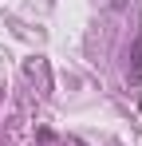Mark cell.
I'll return each instance as SVG.
<instances>
[{
	"label": "cell",
	"instance_id": "obj_1",
	"mask_svg": "<svg viewBox=\"0 0 142 146\" xmlns=\"http://www.w3.org/2000/svg\"><path fill=\"white\" fill-rule=\"evenodd\" d=\"M134 67L142 71V32H138V40H134Z\"/></svg>",
	"mask_w": 142,
	"mask_h": 146
}]
</instances>
